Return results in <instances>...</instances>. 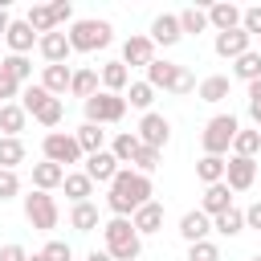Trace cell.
<instances>
[{"label": "cell", "mask_w": 261, "mask_h": 261, "mask_svg": "<svg viewBox=\"0 0 261 261\" xmlns=\"http://www.w3.org/2000/svg\"><path fill=\"white\" fill-rule=\"evenodd\" d=\"M212 228H216L220 237H237V232H245V212H241V208H228V212L212 216Z\"/></svg>", "instance_id": "obj_35"}, {"label": "cell", "mask_w": 261, "mask_h": 261, "mask_svg": "<svg viewBox=\"0 0 261 261\" xmlns=\"http://www.w3.org/2000/svg\"><path fill=\"white\" fill-rule=\"evenodd\" d=\"M24 200V220L37 228V232H53L57 228V220H61V208H57V200L49 196V192H29V196H20Z\"/></svg>", "instance_id": "obj_6"}, {"label": "cell", "mask_w": 261, "mask_h": 261, "mask_svg": "<svg viewBox=\"0 0 261 261\" xmlns=\"http://www.w3.org/2000/svg\"><path fill=\"white\" fill-rule=\"evenodd\" d=\"M4 41H8V49H12L16 57H29V53H33V45H37L41 37L29 29V20H12V24H8V33H4Z\"/></svg>", "instance_id": "obj_18"}, {"label": "cell", "mask_w": 261, "mask_h": 261, "mask_svg": "<svg viewBox=\"0 0 261 261\" xmlns=\"http://www.w3.org/2000/svg\"><path fill=\"white\" fill-rule=\"evenodd\" d=\"M257 151H261V130H237V139H232V155H241V159H257Z\"/></svg>", "instance_id": "obj_38"}, {"label": "cell", "mask_w": 261, "mask_h": 261, "mask_svg": "<svg viewBox=\"0 0 261 261\" xmlns=\"http://www.w3.org/2000/svg\"><path fill=\"white\" fill-rule=\"evenodd\" d=\"M212 49H216V57H224V61H237L241 53H249V49H253V37H249L245 29H232V33H216Z\"/></svg>", "instance_id": "obj_11"}, {"label": "cell", "mask_w": 261, "mask_h": 261, "mask_svg": "<svg viewBox=\"0 0 261 261\" xmlns=\"http://www.w3.org/2000/svg\"><path fill=\"white\" fill-rule=\"evenodd\" d=\"M8 24H12V16H8V8H4V4H0V37H4V33H8Z\"/></svg>", "instance_id": "obj_54"}, {"label": "cell", "mask_w": 261, "mask_h": 261, "mask_svg": "<svg viewBox=\"0 0 261 261\" xmlns=\"http://www.w3.org/2000/svg\"><path fill=\"white\" fill-rule=\"evenodd\" d=\"M20 163H24V143L0 135V171H16Z\"/></svg>", "instance_id": "obj_34"}, {"label": "cell", "mask_w": 261, "mask_h": 261, "mask_svg": "<svg viewBox=\"0 0 261 261\" xmlns=\"http://www.w3.org/2000/svg\"><path fill=\"white\" fill-rule=\"evenodd\" d=\"M249 102H261V77H257V82H249Z\"/></svg>", "instance_id": "obj_52"}, {"label": "cell", "mask_w": 261, "mask_h": 261, "mask_svg": "<svg viewBox=\"0 0 261 261\" xmlns=\"http://www.w3.org/2000/svg\"><path fill=\"white\" fill-rule=\"evenodd\" d=\"M49 98H53V94H49V90H45V86H41V82H29V86H24V90H20V110H24V114H33V118H37V114H41V110H45V106H49Z\"/></svg>", "instance_id": "obj_27"}, {"label": "cell", "mask_w": 261, "mask_h": 261, "mask_svg": "<svg viewBox=\"0 0 261 261\" xmlns=\"http://www.w3.org/2000/svg\"><path fill=\"white\" fill-rule=\"evenodd\" d=\"M69 77H73V69H69V65H45L41 86H45L53 98H61V94H69Z\"/></svg>", "instance_id": "obj_26"}, {"label": "cell", "mask_w": 261, "mask_h": 261, "mask_svg": "<svg viewBox=\"0 0 261 261\" xmlns=\"http://www.w3.org/2000/svg\"><path fill=\"white\" fill-rule=\"evenodd\" d=\"M151 175H139L130 167H118V175L110 179V192H106V208L114 216H130L135 208H143L151 200Z\"/></svg>", "instance_id": "obj_1"}, {"label": "cell", "mask_w": 261, "mask_h": 261, "mask_svg": "<svg viewBox=\"0 0 261 261\" xmlns=\"http://www.w3.org/2000/svg\"><path fill=\"white\" fill-rule=\"evenodd\" d=\"M179 41H184V33H179V16H175V12H159V16L151 20V45L171 49V45H179Z\"/></svg>", "instance_id": "obj_13"}, {"label": "cell", "mask_w": 261, "mask_h": 261, "mask_svg": "<svg viewBox=\"0 0 261 261\" xmlns=\"http://www.w3.org/2000/svg\"><path fill=\"white\" fill-rule=\"evenodd\" d=\"M228 90H232V77H224V73H208L200 86H196V94H200V102H224L228 98Z\"/></svg>", "instance_id": "obj_22"}, {"label": "cell", "mask_w": 261, "mask_h": 261, "mask_svg": "<svg viewBox=\"0 0 261 261\" xmlns=\"http://www.w3.org/2000/svg\"><path fill=\"white\" fill-rule=\"evenodd\" d=\"M73 139H77L82 155H98V151H106V147H102V143H106V130L94 126V122H82V126L73 130Z\"/></svg>", "instance_id": "obj_28"}, {"label": "cell", "mask_w": 261, "mask_h": 261, "mask_svg": "<svg viewBox=\"0 0 261 261\" xmlns=\"http://www.w3.org/2000/svg\"><path fill=\"white\" fill-rule=\"evenodd\" d=\"M65 37H69V49L73 53H94V49H106L114 41V29H110V20L82 16V20H73V29Z\"/></svg>", "instance_id": "obj_3"}, {"label": "cell", "mask_w": 261, "mask_h": 261, "mask_svg": "<svg viewBox=\"0 0 261 261\" xmlns=\"http://www.w3.org/2000/svg\"><path fill=\"white\" fill-rule=\"evenodd\" d=\"M241 29H245L249 37H257V33H261V4H253V8H241Z\"/></svg>", "instance_id": "obj_45"}, {"label": "cell", "mask_w": 261, "mask_h": 261, "mask_svg": "<svg viewBox=\"0 0 261 261\" xmlns=\"http://www.w3.org/2000/svg\"><path fill=\"white\" fill-rule=\"evenodd\" d=\"M29 261H45V253H29Z\"/></svg>", "instance_id": "obj_55"}, {"label": "cell", "mask_w": 261, "mask_h": 261, "mask_svg": "<svg viewBox=\"0 0 261 261\" xmlns=\"http://www.w3.org/2000/svg\"><path fill=\"white\" fill-rule=\"evenodd\" d=\"M188 261H220V245L196 241V245H188Z\"/></svg>", "instance_id": "obj_42"}, {"label": "cell", "mask_w": 261, "mask_h": 261, "mask_svg": "<svg viewBox=\"0 0 261 261\" xmlns=\"http://www.w3.org/2000/svg\"><path fill=\"white\" fill-rule=\"evenodd\" d=\"M61 118H65V102H61V98H49V106L37 114V122H41V126H57Z\"/></svg>", "instance_id": "obj_43"}, {"label": "cell", "mask_w": 261, "mask_h": 261, "mask_svg": "<svg viewBox=\"0 0 261 261\" xmlns=\"http://www.w3.org/2000/svg\"><path fill=\"white\" fill-rule=\"evenodd\" d=\"M0 73H8L12 82H20V86H24V82L33 77V61H29V57H16V53H8V57L0 61Z\"/></svg>", "instance_id": "obj_36"}, {"label": "cell", "mask_w": 261, "mask_h": 261, "mask_svg": "<svg viewBox=\"0 0 261 261\" xmlns=\"http://www.w3.org/2000/svg\"><path fill=\"white\" fill-rule=\"evenodd\" d=\"M61 179H65V167H57L49 159L33 163V188L37 192H53V188H61Z\"/></svg>", "instance_id": "obj_23"}, {"label": "cell", "mask_w": 261, "mask_h": 261, "mask_svg": "<svg viewBox=\"0 0 261 261\" xmlns=\"http://www.w3.org/2000/svg\"><path fill=\"white\" fill-rule=\"evenodd\" d=\"M208 232H212V216H204L200 208H192V212H184V216H179V237H184L188 245L208 241Z\"/></svg>", "instance_id": "obj_16"}, {"label": "cell", "mask_w": 261, "mask_h": 261, "mask_svg": "<svg viewBox=\"0 0 261 261\" xmlns=\"http://www.w3.org/2000/svg\"><path fill=\"white\" fill-rule=\"evenodd\" d=\"M94 184H110L114 175H118V159L110 155V151H98V155H86V167H82Z\"/></svg>", "instance_id": "obj_19"}, {"label": "cell", "mask_w": 261, "mask_h": 261, "mask_svg": "<svg viewBox=\"0 0 261 261\" xmlns=\"http://www.w3.org/2000/svg\"><path fill=\"white\" fill-rule=\"evenodd\" d=\"M232 208V192H228V184L220 179V184H208L204 188V200H200V212L204 216H220V212H228Z\"/></svg>", "instance_id": "obj_20"}, {"label": "cell", "mask_w": 261, "mask_h": 261, "mask_svg": "<svg viewBox=\"0 0 261 261\" xmlns=\"http://www.w3.org/2000/svg\"><path fill=\"white\" fill-rule=\"evenodd\" d=\"M196 175L204 179V188H208V184H220V179H224V159H220V155H204V159L196 163Z\"/></svg>", "instance_id": "obj_40"}, {"label": "cell", "mask_w": 261, "mask_h": 261, "mask_svg": "<svg viewBox=\"0 0 261 261\" xmlns=\"http://www.w3.org/2000/svg\"><path fill=\"white\" fill-rule=\"evenodd\" d=\"M232 77H237V82H245V86H249V82H257V77H261V53H257V49L241 53V57L232 61Z\"/></svg>", "instance_id": "obj_30"}, {"label": "cell", "mask_w": 261, "mask_h": 261, "mask_svg": "<svg viewBox=\"0 0 261 261\" xmlns=\"http://www.w3.org/2000/svg\"><path fill=\"white\" fill-rule=\"evenodd\" d=\"M0 261H29V253H24V245L8 241V245H0Z\"/></svg>", "instance_id": "obj_49"}, {"label": "cell", "mask_w": 261, "mask_h": 261, "mask_svg": "<svg viewBox=\"0 0 261 261\" xmlns=\"http://www.w3.org/2000/svg\"><path fill=\"white\" fill-rule=\"evenodd\" d=\"M249 118L257 122V130H261V102H249Z\"/></svg>", "instance_id": "obj_53"}, {"label": "cell", "mask_w": 261, "mask_h": 261, "mask_svg": "<svg viewBox=\"0 0 261 261\" xmlns=\"http://www.w3.org/2000/svg\"><path fill=\"white\" fill-rule=\"evenodd\" d=\"M69 228L73 232H94L98 228V204H90V200L86 204H73L69 208Z\"/></svg>", "instance_id": "obj_29"}, {"label": "cell", "mask_w": 261, "mask_h": 261, "mask_svg": "<svg viewBox=\"0 0 261 261\" xmlns=\"http://www.w3.org/2000/svg\"><path fill=\"white\" fill-rule=\"evenodd\" d=\"M98 82H102L106 94H126V86H130V69H126L122 61H106V65L98 69Z\"/></svg>", "instance_id": "obj_21"}, {"label": "cell", "mask_w": 261, "mask_h": 261, "mask_svg": "<svg viewBox=\"0 0 261 261\" xmlns=\"http://www.w3.org/2000/svg\"><path fill=\"white\" fill-rule=\"evenodd\" d=\"M20 196V175L16 171H0V200H16Z\"/></svg>", "instance_id": "obj_46"}, {"label": "cell", "mask_w": 261, "mask_h": 261, "mask_svg": "<svg viewBox=\"0 0 261 261\" xmlns=\"http://www.w3.org/2000/svg\"><path fill=\"white\" fill-rule=\"evenodd\" d=\"M122 65H151L155 61V45H151V37H143V33H130L126 41H122V57H118Z\"/></svg>", "instance_id": "obj_12"}, {"label": "cell", "mask_w": 261, "mask_h": 261, "mask_svg": "<svg viewBox=\"0 0 261 261\" xmlns=\"http://www.w3.org/2000/svg\"><path fill=\"white\" fill-rule=\"evenodd\" d=\"M135 139H139L143 147H151V151H163V147L171 143V122H167L163 114L147 110V114L139 118V126H135Z\"/></svg>", "instance_id": "obj_9"}, {"label": "cell", "mask_w": 261, "mask_h": 261, "mask_svg": "<svg viewBox=\"0 0 261 261\" xmlns=\"http://www.w3.org/2000/svg\"><path fill=\"white\" fill-rule=\"evenodd\" d=\"M69 94L73 98H94L98 94V69H73V77H69Z\"/></svg>", "instance_id": "obj_31"}, {"label": "cell", "mask_w": 261, "mask_h": 261, "mask_svg": "<svg viewBox=\"0 0 261 261\" xmlns=\"http://www.w3.org/2000/svg\"><path fill=\"white\" fill-rule=\"evenodd\" d=\"M139 147H143V143L135 139V130H118V135H114V143H110V155H114V159H118V167H122V163H130V159L139 155Z\"/></svg>", "instance_id": "obj_32"}, {"label": "cell", "mask_w": 261, "mask_h": 261, "mask_svg": "<svg viewBox=\"0 0 261 261\" xmlns=\"http://www.w3.org/2000/svg\"><path fill=\"white\" fill-rule=\"evenodd\" d=\"M24 122H29V114L20 110V102H4L0 106V130H4V139H20Z\"/></svg>", "instance_id": "obj_25"}, {"label": "cell", "mask_w": 261, "mask_h": 261, "mask_svg": "<svg viewBox=\"0 0 261 261\" xmlns=\"http://www.w3.org/2000/svg\"><path fill=\"white\" fill-rule=\"evenodd\" d=\"M49 12H53V24H69V20H73V4H69V0H53Z\"/></svg>", "instance_id": "obj_47"}, {"label": "cell", "mask_w": 261, "mask_h": 261, "mask_svg": "<svg viewBox=\"0 0 261 261\" xmlns=\"http://www.w3.org/2000/svg\"><path fill=\"white\" fill-rule=\"evenodd\" d=\"M20 90H24L20 82H12L8 73H0V106H4V102H12V98H20Z\"/></svg>", "instance_id": "obj_48"}, {"label": "cell", "mask_w": 261, "mask_h": 261, "mask_svg": "<svg viewBox=\"0 0 261 261\" xmlns=\"http://www.w3.org/2000/svg\"><path fill=\"white\" fill-rule=\"evenodd\" d=\"M82 106H86V122H94V126H102V122H122V114H126V98H122V94H106V90H98V94L86 98Z\"/></svg>", "instance_id": "obj_7"}, {"label": "cell", "mask_w": 261, "mask_h": 261, "mask_svg": "<svg viewBox=\"0 0 261 261\" xmlns=\"http://www.w3.org/2000/svg\"><path fill=\"white\" fill-rule=\"evenodd\" d=\"M249 261H261V253H253V257H249Z\"/></svg>", "instance_id": "obj_56"}, {"label": "cell", "mask_w": 261, "mask_h": 261, "mask_svg": "<svg viewBox=\"0 0 261 261\" xmlns=\"http://www.w3.org/2000/svg\"><path fill=\"white\" fill-rule=\"evenodd\" d=\"M159 159H163V151H151V147H139V155H135L130 163H135V171H139V175H151V171L159 167Z\"/></svg>", "instance_id": "obj_41"}, {"label": "cell", "mask_w": 261, "mask_h": 261, "mask_svg": "<svg viewBox=\"0 0 261 261\" xmlns=\"http://www.w3.org/2000/svg\"><path fill=\"white\" fill-rule=\"evenodd\" d=\"M130 224H135V232H139V237L159 232V228H163V204H159V200H147L143 208H135V212H130Z\"/></svg>", "instance_id": "obj_15"}, {"label": "cell", "mask_w": 261, "mask_h": 261, "mask_svg": "<svg viewBox=\"0 0 261 261\" xmlns=\"http://www.w3.org/2000/svg\"><path fill=\"white\" fill-rule=\"evenodd\" d=\"M86 261H114V257H110L106 249H90V253H86Z\"/></svg>", "instance_id": "obj_51"}, {"label": "cell", "mask_w": 261, "mask_h": 261, "mask_svg": "<svg viewBox=\"0 0 261 261\" xmlns=\"http://www.w3.org/2000/svg\"><path fill=\"white\" fill-rule=\"evenodd\" d=\"M245 228H257V232H261V200H253V204L245 208Z\"/></svg>", "instance_id": "obj_50"}, {"label": "cell", "mask_w": 261, "mask_h": 261, "mask_svg": "<svg viewBox=\"0 0 261 261\" xmlns=\"http://www.w3.org/2000/svg\"><path fill=\"white\" fill-rule=\"evenodd\" d=\"M37 49H41V57H45V65H65L69 61V37L61 33V29H53V33H45L41 41H37Z\"/></svg>", "instance_id": "obj_14"}, {"label": "cell", "mask_w": 261, "mask_h": 261, "mask_svg": "<svg viewBox=\"0 0 261 261\" xmlns=\"http://www.w3.org/2000/svg\"><path fill=\"white\" fill-rule=\"evenodd\" d=\"M122 98H126V106H135V110H143V114H147V110H151V102H155V90H151L147 82H130Z\"/></svg>", "instance_id": "obj_37"}, {"label": "cell", "mask_w": 261, "mask_h": 261, "mask_svg": "<svg viewBox=\"0 0 261 261\" xmlns=\"http://www.w3.org/2000/svg\"><path fill=\"white\" fill-rule=\"evenodd\" d=\"M175 16H179V33H184V37H188V33L200 37V33L208 29V8H196V4H192V8H184V12H175Z\"/></svg>", "instance_id": "obj_33"}, {"label": "cell", "mask_w": 261, "mask_h": 261, "mask_svg": "<svg viewBox=\"0 0 261 261\" xmlns=\"http://www.w3.org/2000/svg\"><path fill=\"white\" fill-rule=\"evenodd\" d=\"M61 188H65V196H69L73 204H86V200L94 196V179H90L86 171H65Z\"/></svg>", "instance_id": "obj_24"}, {"label": "cell", "mask_w": 261, "mask_h": 261, "mask_svg": "<svg viewBox=\"0 0 261 261\" xmlns=\"http://www.w3.org/2000/svg\"><path fill=\"white\" fill-rule=\"evenodd\" d=\"M208 29H216V33H232V29H241V8L228 4V0L208 4Z\"/></svg>", "instance_id": "obj_17"}, {"label": "cell", "mask_w": 261, "mask_h": 261, "mask_svg": "<svg viewBox=\"0 0 261 261\" xmlns=\"http://www.w3.org/2000/svg\"><path fill=\"white\" fill-rule=\"evenodd\" d=\"M102 241H106V253L114 261H139V253H143V237L135 232L130 216H110L102 224Z\"/></svg>", "instance_id": "obj_2"}, {"label": "cell", "mask_w": 261, "mask_h": 261, "mask_svg": "<svg viewBox=\"0 0 261 261\" xmlns=\"http://www.w3.org/2000/svg\"><path fill=\"white\" fill-rule=\"evenodd\" d=\"M41 151H45V159H49V163H57V167L82 163V147H77V139H73V135H65V130H49V135H45V143H41Z\"/></svg>", "instance_id": "obj_8"}, {"label": "cell", "mask_w": 261, "mask_h": 261, "mask_svg": "<svg viewBox=\"0 0 261 261\" xmlns=\"http://www.w3.org/2000/svg\"><path fill=\"white\" fill-rule=\"evenodd\" d=\"M41 253H45V261H73V249H69V241H49Z\"/></svg>", "instance_id": "obj_44"}, {"label": "cell", "mask_w": 261, "mask_h": 261, "mask_svg": "<svg viewBox=\"0 0 261 261\" xmlns=\"http://www.w3.org/2000/svg\"><path fill=\"white\" fill-rule=\"evenodd\" d=\"M237 130H241V122H237V114H212L208 118V126H204V135H200V147H204V155H228L232 151V139H237Z\"/></svg>", "instance_id": "obj_5"}, {"label": "cell", "mask_w": 261, "mask_h": 261, "mask_svg": "<svg viewBox=\"0 0 261 261\" xmlns=\"http://www.w3.org/2000/svg\"><path fill=\"white\" fill-rule=\"evenodd\" d=\"M24 20H29V29H33L37 37H45V33H53V29H57V24H53V12H49V4H33Z\"/></svg>", "instance_id": "obj_39"}, {"label": "cell", "mask_w": 261, "mask_h": 261, "mask_svg": "<svg viewBox=\"0 0 261 261\" xmlns=\"http://www.w3.org/2000/svg\"><path fill=\"white\" fill-rule=\"evenodd\" d=\"M253 179H257V159H241V155L224 159V184H228V192H249Z\"/></svg>", "instance_id": "obj_10"}, {"label": "cell", "mask_w": 261, "mask_h": 261, "mask_svg": "<svg viewBox=\"0 0 261 261\" xmlns=\"http://www.w3.org/2000/svg\"><path fill=\"white\" fill-rule=\"evenodd\" d=\"M147 86L151 90H171V94H192L196 90V77L188 65H175V61H151L147 65Z\"/></svg>", "instance_id": "obj_4"}]
</instances>
